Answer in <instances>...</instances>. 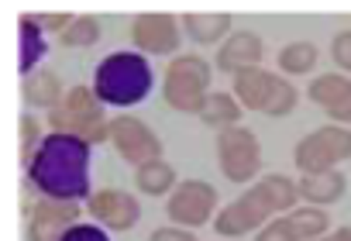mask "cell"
I'll return each mask as SVG.
<instances>
[{
	"label": "cell",
	"mask_w": 351,
	"mask_h": 241,
	"mask_svg": "<svg viewBox=\"0 0 351 241\" xmlns=\"http://www.w3.org/2000/svg\"><path fill=\"white\" fill-rule=\"evenodd\" d=\"M28 179L45 200H83L90 196V141L52 131L42 138L28 162Z\"/></svg>",
	"instance_id": "1"
},
{
	"label": "cell",
	"mask_w": 351,
	"mask_h": 241,
	"mask_svg": "<svg viewBox=\"0 0 351 241\" xmlns=\"http://www.w3.org/2000/svg\"><path fill=\"white\" fill-rule=\"evenodd\" d=\"M296 196H300V186L293 179H286V176H262L255 186H248V193H241L234 203H228L217 214L214 227L221 234H228V238H238V234L265 224L272 214L289 210L296 203Z\"/></svg>",
	"instance_id": "2"
},
{
	"label": "cell",
	"mask_w": 351,
	"mask_h": 241,
	"mask_svg": "<svg viewBox=\"0 0 351 241\" xmlns=\"http://www.w3.org/2000/svg\"><path fill=\"white\" fill-rule=\"evenodd\" d=\"M152 90V69L138 52H114L93 73V93L100 104L131 107Z\"/></svg>",
	"instance_id": "3"
},
{
	"label": "cell",
	"mask_w": 351,
	"mask_h": 241,
	"mask_svg": "<svg viewBox=\"0 0 351 241\" xmlns=\"http://www.w3.org/2000/svg\"><path fill=\"white\" fill-rule=\"evenodd\" d=\"M52 121V131H62V135H76L90 145L110 138V124L104 121V104L97 100V93L90 87H73L62 104L49 114Z\"/></svg>",
	"instance_id": "4"
},
{
	"label": "cell",
	"mask_w": 351,
	"mask_h": 241,
	"mask_svg": "<svg viewBox=\"0 0 351 241\" xmlns=\"http://www.w3.org/2000/svg\"><path fill=\"white\" fill-rule=\"evenodd\" d=\"M207 87H210V66L200 56H180L172 59L165 69V104L176 107L180 114H200L204 100H207Z\"/></svg>",
	"instance_id": "5"
},
{
	"label": "cell",
	"mask_w": 351,
	"mask_h": 241,
	"mask_svg": "<svg viewBox=\"0 0 351 241\" xmlns=\"http://www.w3.org/2000/svg\"><path fill=\"white\" fill-rule=\"evenodd\" d=\"M348 155H351V131L334 128V124L317 128V131H313V135H306V138L296 145V152H293L296 169H300L303 176L330 172V169H334L337 162H344Z\"/></svg>",
	"instance_id": "6"
},
{
	"label": "cell",
	"mask_w": 351,
	"mask_h": 241,
	"mask_svg": "<svg viewBox=\"0 0 351 241\" xmlns=\"http://www.w3.org/2000/svg\"><path fill=\"white\" fill-rule=\"evenodd\" d=\"M217 162H221V172L231 183H248L262 169L258 138L248 128H228V131H221V138H217Z\"/></svg>",
	"instance_id": "7"
},
{
	"label": "cell",
	"mask_w": 351,
	"mask_h": 241,
	"mask_svg": "<svg viewBox=\"0 0 351 241\" xmlns=\"http://www.w3.org/2000/svg\"><path fill=\"white\" fill-rule=\"evenodd\" d=\"M214 203H217V193H214L210 183L186 179V183H180V186L169 193L165 210H169V220H172V224H180V227L190 231V227H200V224L210 220Z\"/></svg>",
	"instance_id": "8"
},
{
	"label": "cell",
	"mask_w": 351,
	"mask_h": 241,
	"mask_svg": "<svg viewBox=\"0 0 351 241\" xmlns=\"http://www.w3.org/2000/svg\"><path fill=\"white\" fill-rule=\"evenodd\" d=\"M110 141L121 152V159H128L131 165H148L162 155V141L138 121V117H114L110 121Z\"/></svg>",
	"instance_id": "9"
},
{
	"label": "cell",
	"mask_w": 351,
	"mask_h": 241,
	"mask_svg": "<svg viewBox=\"0 0 351 241\" xmlns=\"http://www.w3.org/2000/svg\"><path fill=\"white\" fill-rule=\"evenodd\" d=\"M80 207L73 200H42L32 214V224H28V238L32 241H62L66 231L73 227Z\"/></svg>",
	"instance_id": "10"
},
{
	"label": "cell",
	"mask_w": 351,
	"mask_h": 241,
	"mask_svg": "<svg viewBox=\"0 0 351 241\" xmlns=\"http://www.w3.org/2000/svg\"><path fill=\"white\" fill-rule=\"evenodd\" d=\"M90 214H93L100 224H107L110 231H128V227L138 224L141 207H138V200H134L131 193H124V190H100V193L90 196Z\"/></svg>",
	"instance_id": "11"
},
{
	"label": "cell",
	"mask_w": 351,
	"mask_h": 241,
	"mask_svg": "<svg viewBox=\"0 0 351 241\" xmlns=\"http://www.w3.org/2000/svg\"><path fill=\"white\" fill-rule=\"evenodd\" d=\"M131 38L138 49L152 56H165V52H176V45H180V25H176L172 14H141L131 28Z\"/></svg>",
	"instance_id": "12"
},
{
	"label": "cell",
	"mask_w": 351,
	"mask_h": 241,
	"mask_svg": "<svg viewBox=\"0 0 351 241\" xmlns=\"http://www.w3.org/2000/svg\"><path fill=\"white\" fill-rule=\"evenodd\" d=\"M258 59H262V38L252 35V32H234L217 52L221 73H234V76L245 73V69H255Z\"/></svg>",
	"instance_id": "13"
},
{
	"label": "cell",
	"mask_w": 351,
	"mask_h": 241,
	"mask_svg": "<svg viewBox=\"0 0 351 241\" xmlns=\"http://www.w3.org/2000/svg\"><path fill=\"white\" fill-rule=\"evenodd\" d=\"M272 87H276V76L272 73H265L258 66L255 69H245V73L234 76V100L241 107H248V111H265V100H269Z\"/></svg>",
	"instance_id": "14"
},
{
	"label": "cell",
	"mask_w": 351,
	"mask_h": 241,
	"mask_svg": "<svg viewBox=\"0 0 351 241\" xmlns=\"http://www.w3.org/2000/svg\"><path fill=\"white\" fill-rule=\"evenodd\" d=\"M296 186H300V196H303V200H310L313 207H320V203L341 200V193H344V176H341L337 169H330V172H313V176H303Z\"/></svg>",
	"instance_id": "15"
},
{
	"label": "cell",
	"mask_w": 351,
	"mask_h": 241,
	"mask_svg": "<svg viewBox=\"0 0 351 241\" xmlns=\"http://www.w3.org/2000/svg\"><path fill=\"white\" fill-rule=\"evenodd\" d=\"M238 117H241V104L231 97V93H207L204 107H200V121L210 124V128H238Z\"/></svg>",
	"instance_id": "16"
},
{
	"label": "cell",
	"mask_w": 351,
	"mask_h": 241,
	"mask_svg": "<svg viewBox=\"0 0 351 241\" xmlns=\"http://www.w3.org/2000/svg\"><path fill=\"white\" fill-rule=\"evenodd\" d=\"M25 100L35 104V107H52L56 111L62 104V83H59V76L49 73V69L32 73L28 83H25Z\"/></svg>",
	"instance_id": "17"
},
{
	"label": "cell",
	"mask_w": 351,
	"mask_h": 241,
	"mask_svg": "<svg viewBox=\"0 0 351 241\" xmlns=\"http://www.w3.org/2000/svg\"><path fill=\"white\" fill-rule=\"evenodd\" d=\"M183 28H186V35H190L193 42L214 45V42H221V38L228 35L231 18H228V14H186V18H183Z\"/></svg>",
	"instance_id": "18"
},
{
	"label": "cell",
	"mask_w": 351,
	"mask_h": 241,
	"mask_svg": "<svg viewBox=\"0 0 351 241\" xmlns=\"http://www.w3.org/2000/svg\"><path fill=\"white\" fill-rule=\"evenodd\" d=\"M18 32H21V73L28 76V69H35L38 66V59L45 56V38H42V25L35 21V18H21L18 21Z\"/></svg>",
	"instance_id": "19"
},
{
	"label": "cell",
	"mask_w": 351,
	"mask_h": 241,
	"mask_svg": "<svg viewBox=\"0 0 351 241\" xmlns=\"http://www.w3.org/2000/svg\"><path fill=\"white\" fill-rule=\"evenodd\" d=\"M348 93H351V80H348V76H337V73L317 76V80L310 83V90H306V97H310L313 104L327 107V111H330L334 104H341Z\"/></svg>",
	"instance_id": "20"
},
{
	"label": "cell",
	"mask_w": 351,
	"mask_h": 241,
	"mask_svg": "<svg viewBox=\"0 0 351 241\" xmlns=\"http://www.w3.org/2000/svg\"><path fill=\"white\" fill-rule=\"evenodd\" d=\"M134 179H138V190H141V193H148V196H162V193L176 183V169H172L169 162L155 159V162L141 165V169L134 172Z\"/></svg>",
	"instance_id": "21"
},
{
	"label": "cell",
	"mask_w": 351,
	"mask_h": 241,
	"mask_svg": "<svg viewBox=\"0 0 351 241\" xmlns=\"http://www.w3.org/2000/svg\"><path fill=\"white\" fill-rule=\"evenodd\" d=\"M289 224L296 231V241H313L317 234L327 231V214L320 207H300L289 214Z\"/></svg>",
	"instance_id": "22"
},
{
	"label": "cell",
	"mask_w": 351,
	"mask_h": 241,
	"mask_svg": "<svg viewBox=\"0 0 351 241\" xmlns=\"http://www.w3.org/2000/svg\"><path fill=\"white\" fill-rule=\"evenodd\" d=\"M97 38H100V21L90 18V14L73 18V25L59 35V42H62L66 49H86V45H93Z\"/></svg>",
	"instance_id": "23"
},
{
	"label": "cell",
	"mask_w": 351,
	"mask_h": 241,
	"mask_svg": "<svg viewBox=\"0 0 351 241\" xmlns=\"http://www.w3.org/2000/svg\"><path fill=\"white\" fill-rule=\"evenodd\" d=\"M317 62V49L310 42H289L279 52V69L282 73H310Z\"/></svg>",
	"instance_id": "24"
},
{
	"label": "cell",
	"mask_w": 351,
	"mask_h": 241,
	"mask_svg": "<svg viewBox=\"0 0 351 241\" xmlns=\"http://www.w3.org/2000/svg\"><path fill=\"white\" fill-rule=\"evenodd\" d=\"M293 107H296V90H293L286 80H276V87H272V93H269L262 114H269V117H286Z\"/></svg>",
	"instance_id": "25"
},
{
	"label": "cell",
	"mask_w": 351,
	"mask_h": 241,
	"mask_svg": "<svg viewBox=\"0 0 351 241\" xmlns=\"http://www.w3.org/2000/svg\"><path fill=\"white\" fill-rule=\"evenodd\" d=\"M255 241H296V231H293L289 217H276L272 224H265V227L258 231Z\"/></svg>",
	"instance_id": "26"
},
{
	"label": "cell",
	"mask_w": 351,
	"mask_h": 241,
	"mask_svg": "<svg viewBox=\"0 0 351 241\" xmlns=\"http://www.w3.org/2000/svg\"><path fill=\"white\" fill-rule=\"evenodd\" d=\"M38 145H42V138H38V124L25 114V117H21V155H25V159H28V152L35 155Z\"/></svg>",
	"instance_id": "27"
},
{
	"label": "cell",
	"mask_w": 351,
	"mask_h": 241,
	"mask_svg": "<svg viewBox=\"0 0 351 241\" xmlns=\"http://www.w3.org/2000/svg\"><path fill=\"white\" fill-rule=\"evenodd\" d=\"M330 56H334V62H337L341 69H351V32H341V35L334 38Z\"/></svg>",
	"instance_id": "28"
},
{
	"label": "cell",
	"mask_w": 351,
	"mask_h": 241,
	"mask_svg": "<svg viewBox=\"0 0 351 241\" xmlns=\"http://www.w3.org/2000/svg\"><path fill=\"white\" fill-rule=\"evenodd\" d=\"M62 241H110V238L100 227H93V224H73Z\"/></svg>",
	"instance_id": "29"
},
{
	"label": "cell",
	"mask_w": 351,
	"mask_h": 241,
	"mask_svg": "<svg viewBox=\"0 0 351 241\" xmlns=\"http://www.w3.org/2000/svg\"><path fill=\"white\" fill-rule=\"evenodd\" d=\"M148 241H197V238L186 227H158V231H152Z\"/></svg>",
	"instance_id": "30"
},
{
	"label": "cell",
	"mask_w": 351,
	"mask_h": 241,
	"mask_svg": "<svg viewBox=\"0 0 351 241\" xmlns=\"http://www.w3.org/2000/svg\"><path fill=\"white\" fill-rule=\"evenodd\" d=\"M35 21H38L42 28H49V32H66V28L73 25V18H69V14H38Z\"/></svg>",
	"instance_id": "31"
},
{
	"label": "cell",
	"mask_w": 351,
	"mask_h": 241,
	"mask_svg": "<svg viewBox=\"0 0 351 241\" xmlns=\"http://www.w3.org/2000/svg\"><path fill=\"white\" fill-rule=\"evenodd\" d=\"M327 114H330V121H341V124H348V121H351V93H348L341 104H334Z\"/></svg>",
	"instance_id": "32"
},
{
	"label": "cell",
	"mask_w": 351,
	"mask_h": 241,
	"mask_svg": "<svg viewBox=\"0 0 351 241\" xmlns=\"http://www.w3.org/2000/svg\"><path fill=\"white\" fill-rule=\"evenodd\" d=\"M330 241H351V227H337V231L330 234Z\"/></svg>",
	"instance_id": "33"
},
{
	"label": "cell",
	"mask_w": 351,
	"mask_h": 241,
	"mask_svg": "<svg viewBox=\"0 0 351 241\" xmlns=\"http://www.w3.org/2000/svg\"><path fill=\"white\" fill-rule=\"evenodd\" d=\"M324 241H330V238H324Z\"/></svg>",
	"instance_id": "34"
}]
</instances>
